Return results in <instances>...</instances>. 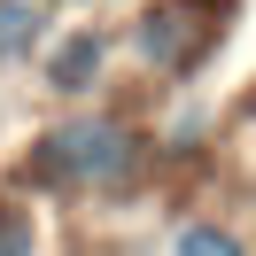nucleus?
Returning <instances> with one entry per match:
<instances>
[{"label": "nucleus", "mask_w": 256, "mask_h": 256, "mask_svg": "<svg viewBox=\"0 0 256 256\" xmlns=\"http://www.w3.org/2000/svg\"><path fill=\"white\" fill-rule=\"evenodd\" d=\"M233 16H240V0H140V8H124V24H116V32H124V70L148 78L156 94H186L225 54Z\"/></svg>", "instance_id": "2"}, {"label": "nucleus", "mask_w": 256, "mask_h": 256, "mask_svg": "<svg viewBox=\"0 0 256 256\" xmlns=\"http://www.w3.org/2000/svg\"><path fill=\"white\" fill-rule=\"evenodd\" d=\"M248 248H256V202H248Z\"/></svg>", "instance_id": "9"}, {"label": "nucleus", "mask_w": 256, "mask_h": 256, "mask_svg": "<svg viewBox=\"0 0 256 256\" xmlns=\"http://www.w3.org/2000/svg\"><path fill=\"white\" fill-rule=\"evenodd\" d=\"M148 140H156V171L194 163V156H210V140H218V109L186 86V94H171V124H148Z\"/></svg>", "instance_id": "4"}, {"label": "nucleus", "mask_w": 256, "mask_h": 256, "mask_svg": "<svg viewBox=\"0 0 256 256\" xmlns=\"http://www.w3.org/2000/svg\"><path fill=\"white\" fill-rule=\"evenodd\" d=\"M148 178H156L148 116L116 109V101L54 109L16 156V186L47 194V202H132Z\"/></svg>", "instance_id": "1"}, {"label": "nucleus", "mask_w": 256, "mask_h": 256, "mask_svg": "<svg viewBox=\"0 0 256 256\" xmlns=\"http://www.w3.org/2000/svg\"><path fill=\"white\" fill-rule=\"evenodd\" d=\"M163 256H256L248 233H240L233 218H218V210H186V218L163 225Z\"/></svg>", "instance_id": "6"}, {"label": "nucleus", "mask_w": 256, "mask_h": 256, "mask_svg": "<svg viewBox=\"0 0 256 256\" xmlns=\"http://www.w3.org/2000/svg\"><path fill=\"white\" fill-rule=\"evenodd\" d=\"M0 256H39V218L24 194H0Z\"/></svg>", "instance_id": "7"}, {"label": "nucleus", "mask_w": 256, "mask_h": 256, "mask_svg": "<svg viewBox=\"0 0 256 256\" xmlns=\"http://www.w3.org/2000/svg\"><path fill=\"white\" fill-rule=\"evenodd\" d=\"M116 70H124V32H116L109 16H70L62 32L47 39V54H39V86H47L62 109L101 101L116 86Z\"/></svg>", "instance_id": "3"}, {"label": "nucleus", "mask_w": 256, "mask_h": 256, "mask_svg": "<svg viewBox=\"0 0 256 256\" xmlns=\"http://www.w3.org/2000/svg\"><path fill=\"white\" fill-rule=\"evenodd\" d=\"M62 32V0H0V70H32Z\"/></svg>", "instance_id": "5"}, {"label": "nucleus", "mask_w": 256, "mask_h": 256, "mask_svg": "<svg viewBox=\"0 0 256 256\" xmlns=\"http://www.w3.org/2000/svg\"><path fill=\"white\" fill-rule=\"evenodd\" d=\"M94 8H140V0H94Z\"/></svg>", "instance_id": "8"}]
</instances>
